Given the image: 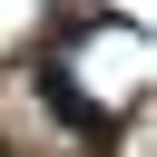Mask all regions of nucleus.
<instances>
[{"mask_svg": "<svg viewBox=\"0 0 157 157\" xmlns=\"http://www.w3.org/2000/svg\"><path fill=\"white\" fill-rule=\"evenodd\" d=\"M39 108H49L59 128H78V137H108V108H98V98H88L69 69H39Z\"/></svg>", "mask_w": 157, "mask_h": 157, "instance_id": "f257e3e1", "label": "nucleus"}]
</instances>
